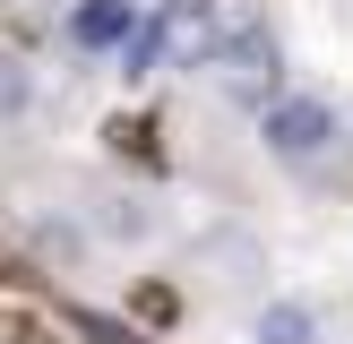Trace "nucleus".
Wrapping results in <instances>:
<instances>
[{
  "instance_id": "1",
  "label": "nucleus",
  "mask_w": 353,
  "mask_h": 344,
  "mask_svg": "<svg viewBox=\"0 0 353 344\" xmlns=\"http://www.w3.org/2000/svg\"><path fill=\"white\" fill-rule=\"evenodd\" d=\"M224 43V9L216 0H164L147 26H130L121 43V78H164V69H207Z\"/></svg>"
},
{
  "instance_id": "6",
  "label": "nucleus",
  "mask_w": 353,
  "mask_h": 344,
  "mask_svg": "<svg viewBox=\"0 0 353 344\" xmlns=\"http://www.w3.org/2000/svg\"><path fill=\"white\" fill-rule=\"evenodd\" d=\"M26 95H34L26 61H17V52H0V120H17V112H26Z\"/></svg>"
},
{
  "instance_id": "5",
  "label": "nucleus",
  "mask_w": 353,
  "mask_h": 344,
  "mask_svg": "<svg viewBox=\"0 0 353 344\" xmlns=\"http://www.w3.org/2000/svg\"><path fill=\"white\" fill-rule=\"evenodd\" d=\"M319 327H310V310L302 301H268L259 310V344H310Z\"/></svg>"
},
{
  "instance_id": "3",
  "label": "nucleus",
  "mask_w": 353,
  "mask_h": 344,
  "mask_svg": "<svg viewBox=\"0 0 353 344\" xmlns=\"http://www.w3.org/2000/svg\"><path fill=\"white\" fill-rule=\"evenodd\" d=\"M259 138H268L276 164H319L327 138H336V112L319 95H276V103H259Z\"/></svg>"
},
{
  "instance_id": "4",
  "label": "nucleus",
  "mask_w": 353,
  "mask_h": 344,
  "mask_svg": "<svg viewBox=\"0 0 353 344\" xmlns=\"http://www.w3.org/2000/svg\"><path fill=\"white\" fill-rule=\"evenodd\" d=\"M130 26H138L130 0H78V9H69V43H78V52H121Z\"/></svg>"
},
{
  "instance_id": "2",
  "label": "nucleus",
  "mask_w": 353,
  "mask_h": 344,
  "mask_svg": "<svg viewBox=\"0 0 353 344\" xmlns=\"http://www.w3.org/2000/svg\"><path fill=\"white\" fill-rule=\"evenodd\" d=\"M207 69H216V86H224V95H233V103H250V112H259V103H276V86H285V52H276V34L268 26H224V43H216V61H207Z\"/></svg>"
},
{
  "instance_id": "7",
  "label": "nucleus",
  "mask_w": 353,
  "mask_h": 344,
  "mask_svg": "<svg viewBox=\"0 0 353 344\" xmlns=\"http://www.w3.org/2000/svg\"><path fill=\"white\" fill-rule=\"evenodd\" d=\"M78 327H86V336H95V344H138L130 327H112V319H78Z\"/></svg>"
}]
</instances>
